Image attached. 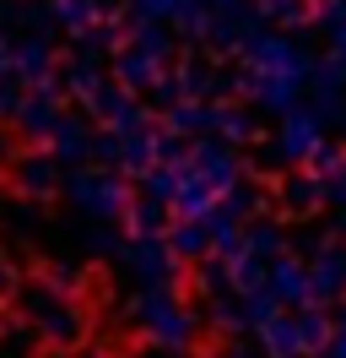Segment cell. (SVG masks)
<instances>
[{
  "label": "cell",
  "instance_id": "52a82bcc",
  "mask_svg": "<svg viewBox=\"0 0 346 358\" xmlns=\"http://www.w3.org/2000/svg\"><path fill=\"white\" fill-rule=\"evenodd\" d=\"M130 261H135V271L146 277L151 288H168V271H173V250H163L157 239H135V250H130Z\"/></svg>",
  "mask_w": 346,
  "mask_h": 358
},
{
  "label": "cell",
  "instance_id": "ffe728a7",
  "mask_svg": "<svg viewBox=\"0 0 346 358\" xmlns=\"http://www.w3.org/2000/svg\"><path fill=\"white\" fill-rule=\"evenodd\" d=\"M76 358H103V353H76Z\"/></svg>",
  "mask_w": 346,
  "mask_h": 358
},
{
  "label": "cell",
  "instance_id": "7a4b0ae2",
  "mask_svg": "<svg viewBox=\"0 0 346 358\" xmlns=\"http://www.w3.org/2000/svg\"><path fill=\"white\" fill-rule=\"evenodd\" d=\"M70 201L86 206L92 217H114V212H125L130 196H125V185L114 174H76L70 179Z\"/></svg>",
  "mask_w": 346,
  "mask_h": 358
},
{
  "label": "cell",
  "instance_id": "ba28073f",
  "mask_svg": "<svg viewBox=\"0 0 346 358\" xmlns=\"http://www.w3.org/2000/svg\"><path fill=\"white\" fill-rule=\"evenodd\" d=\"M17 125H22L27 136H49L54 125H60V109H54L49 87H38V98H22V109H17Z\"/></svg>",
  "mask_w": 346,
  "mask_h": 358
},
{
  "label": "cell",
  "instance_id": "e0dca14e",
  "mask_svg": "<svg viewBox=\"0 0 346 358\" xmlns=\"http://www.w3.org/2000/svg\"><path fill=\"white\" fill-rule=\"evenodd\" d=\"M49 141H54V152H60V157H82L86 152V125H82V120H60V125L49 131Z\"/></svg>",
  "mask_w": 346,
  "mask_h": 358
},
{
  "label": "cell",
  "instance_id": "5bb4252c",
  "mask_svg": "<svg viewBox=\"0 0 346 358\" xmlns=\"http://www.w3.org/2000/svg\"><path fill=\"white\" fill-rule=\"evenodd\" d=\"M157 55H163V49H146V44L125 49V60H119V76H125L130 87H146L151 76H157Z\"/></svg>",
  "mask_w": 346,
  "mask_h": 358
},
{
  "label": "cell",
  "instance_id": "d6986e66",
  "mask_svg": "<svg viewBox=\"0 0 346 358\" xmlns=\"http://www.w3.org/2000/svg\"><path fill=\"white\" fill-rule=\"evenodd\" d=\"M141 11H151V17H173V11H184V0H141Z\"/></svg>",
  "mask_w": 346,
  "mask_h": 358
},
{
  "label": "cell",
  "instance_id": "5b68a950",
  "mask_svg": "<svg viewBox=\"0 0 346 358\" xmlns=\"http://www.w3.org/2000/svg\"><path fill=\"white\" fill-rule=\"evenodd\" d=\"M260 348H265V358H303L298 348V326H292V315H271V320H260Z\"/></svg>",
  "mask_w": 346,
  "mask_h": 358
},
{
  "label": "cell",
  "instance_id": "4fadbf2b",
  "mask_svg": "<svg viewBox=\"0 0 346 358\" xmlns=\"http://www.w3.org/2000/svg\"><path fill=\"white\" fill-rule=\"evenodd\" d=\"M168 250H173V261H179V255H184V261H195V255H206V250H211V228L200 223V217H195V223H184V228H173Z\"/></svg>",
  "mask_w": 346,
  "mask_h": 358
},
{
  "label": "cell",
  "instance_id": "9a60e30c",
  "mask_svg": "<svg viewBox=\"0 0 346 358\" xmlns=\"http://www.w3.org/2000/svg\"><path fill=\"white\" fill-rule=\"evenodd\" d=\"M17 185L33 190V196H49V190H54V163H49V157H22L17 163Z\"/></svg>",
  "mask_w": 346,
  "mask_h": 358
},
{
  "label": "cell",
  "instance_id": "9c48e42d",
  "mask_svg": "<svg viewBox=\"0 0 346 358\" xmlns=\"http://www.w3.org/2000/svg\"><path fill=\"white\" fill-rule=\"evenodd\" d=\"M292 326H298L303 353H324V348H330V320L319 315V304H303V310L292 315Z\"/></svg>",
  "mask_w": 346,
  "mask_h": 358
},
{
  "label": "cell",
  "instance_id": "ac0fdd59",
  "mask_svg": "<svg viewBox=\"0 0 346 358\" xmlns=\"http://www.w3.org/2000/svg\"><path fill=\"white\" fill-rule=\"evenodd\" d=\"M54 11H60V22H70V27H86L92 17H98L92 0H54Z\"/></svg>",
  "mask_w": 346,
  "mask_h": 358
},
{
  "label": "cell",
  "instance_id": "8992f818",
  "mask_svg": "<svg viewBox=\"0 0 346 358\" xmlns=\"http://www.w3.org/2000/svg\"><path fill=\"white\" fill-rule=\"evenodd\" d=\"M276 201H281V217H308V212L324 201V185L314 174H298V179H287V185H281Z\"/></svg>",
  "mask_w": 346,
  "mask_h": 358
},
{
  "label": "cell",
  "instance_id": "6da1fadb",
  "mask_svg": "<svg viewBox=\"0 0 346 358\" xmlns=\"http://www.w3.org/2000/svg\"><path fill=\"white\" fill-rule=\"evenodd\" d=\"M135 315H141V331H146L157 348H168V353L190 348L195 315L184 310V304H179L168 288H146V293H141V304H135Z\"/></svg>",
  "mask_w": 346,
  "mask_h": 358
},
{
  "label": "cell",
  "instance_id": "30bf717a",
  "mask_svg": "<svg viewBox=\"0 0 346 358\" xmlns=\"http://www.w3.org/2000/svg\"><path fill=\"white\" fill-rule=\"evenodd\" d=\"M11 71H17L27 87H49V49L43 44H22L11 55Z\"/></svg>",
  "mask_w": 346,
  "mask_h": 358
},
{
  "label": "cell",
  "instance_id": "277c9868",
  "mask_svg": "<svg viewBox=\"0 0 346 358\" xmlns=\"http://www.w3.org/2000/svg\"><path fill=\"white\" fill-rule=\"evenodd\" d=\"M265 293H271L276 304L303 310V304H308V266H303V261H292V255H276V261H271V271H265Z\"/></svg>",
  "mask_w": 346,
  "mask_h": 358
},
{
  "label": "cell",
  "instance_id": "8fae6325",
  "mask_svg": "<svg viewBox=\"0 0 346 358\" xmlns=\"http://www.w3.org/2000/svg\"><path fill=\"white\" fill-rule=\"evenodd\" d=\"M319 147V131H314V120H292L287 131H281V157L287 163H308V152Z\"/></svg>",
  "mask_w": 346,
  "mask_h": 358
},
{
  "label": "cell",
  "instance_id": "7c38bea8",
  "mask_svg": "<svg viewBox=\"0 0 346 358\" xmlns=\"http://www.w3.org/2000/svg\"><path fill=\"white\" fill-rule=\"evenodd\" d=\"M38 353V331L27 320H0V358H33Z\"/></svg>",
  "mask_w": 346,
  "mask_h": 358
},
{
  "label": "cell",
  "instance_id": "2e32d148",
  "mask_svg": "<svg viewBox=\"0 0 346 358\" xmlns=\"http://www.w3.org/2000/svg\"><path fill=\"white\" fill-rule=\"evenodd\" d=\"M243 250H249L255 261H276L281 255V228L276 223H255L249 234H243Z\"/></svg>",
  "mask_w": 346,
  "mask_h": 358
},
{
  "label": "cell",
  "instance_id": "3957f363",
  "mask_svg": "<svg viewBox=\"0 0 346 358\" xmlns=\"http://www.w3.org/2000/svg\"><path fill=\"white\" fill-rule=\"evenodd\" d=\"M346 293V255L319 245V255L308 261V304H336Z\"/></svg>",
  "mask_w": 346,
  "mask_h": 358
}]
</instances>
